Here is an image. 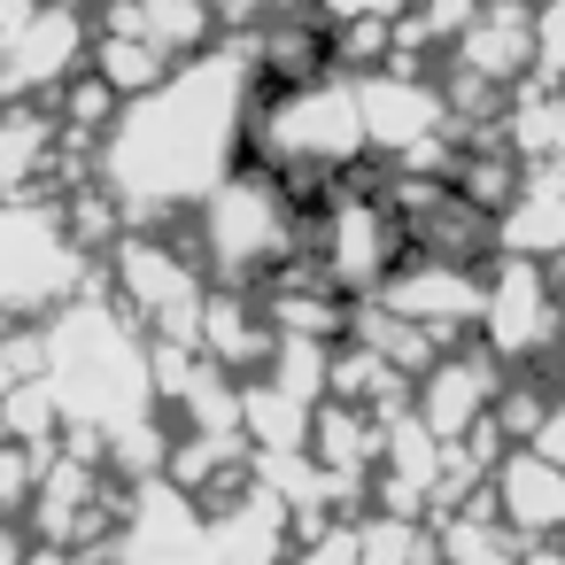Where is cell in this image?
I'll list each match as a JSON object with an SVG mask.
<instances>
[{
  "label": "cell",
  "mask_w": 565,
  "mask_h": 565,
  "mask_svg": "<svg viewBox=\"0 0 565 565\" xmlns=\"http://www.w3.org/2000/svg\"><path fill=\"white\" fill-rule=\"evenodd\" d=\"M511 519H534V526H557L565 519V472H550L542 457H526V465H511Z\"/></svg>",
  "instance_id": "cell-4"
},
{
  "label": "cell",
  "mask_w": 565,
  "mask_h": 565,
  "mask_svg": "<svg viewBox=\"0 0 565 565\" xmlns=\"http://www.w3.org/2000/svg\"><path fill=\"white\" fill-rule=\"evenodd\" d=\"M356 140H364L356 94H341V86H295V94L279 102V132H271V148H279V156L341 163Z\"/></svg>",
  "instance_id": "cell-1"
},
{
  "label": "cell",
  "mask_w": 565,
  "mask_h": 565,
  "mask_svg": "<svg viewBox=\"0 0 565 565\" xmlns=\"http://www.w3.org/2000/svg\"><path fill=\"white\" fill-rule=\"evenodd\" d=\"M24 488H32V465H24V449H17V441H0V511H9Z\"/></svg>",
  "instance_id": "cell-5"
},
{
  "label": "cell",
  "mask_w": 565,
  "mask_h": 565,
  "mask_svg": "<svg viewBox=\"0 0 565 565\" xmlns=\"http://www.w3.org/2000/svg\"><path fill=\"white\" fill-rule=\"evenodd\" d=\"M78 55V17L71 9H24V32L9 40V86H47Z\"/></svg>",
  "instance_id": "cell-3"
},
{
  "label": "cell",
  "mask_w": 565,
  "mask_h": 565,
  "mask_svg": "<svg viewBox=\"0 0 565 565\" xmlns=\"http://www.w3.org/2000/svg\"><path fill=\"white\" fill-rule=\"evenodd\" d=\"M71 279V256H63V233L40 217V210H0V302H47L55 287Z\"/></svg>",
  "instance_id": "cell-2"
}]
</instances>
